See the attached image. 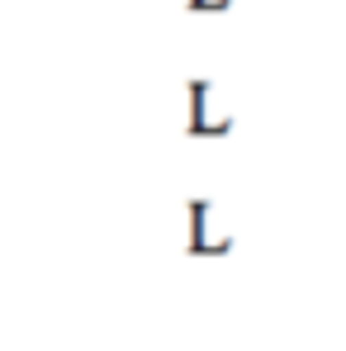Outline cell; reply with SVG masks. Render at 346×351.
<instances>
[{
  "label": "cell",
  "mask_w": 346,
  "mask_h": 351,
  "mask_svg": "<svg viewBox=\"0 0 346 351\" xmlns=\"http://www.w3.org/2000/svg\"><path fill=\"white\" fill-rule=\"evenodd\" d=\"M185 219H190V242H185L190 256H228L232 252V237L214 228V199H190Z\"/></svg>",
  "instance_id": "cell-1"
},
{
  "label": "cell",
  "mask_w": 346,
  "mask_h": 351,
  "mask_svg": "<svg viewBox=\"0 0 346 351\" xmlns=\"http://www.w3.org/2000/svg\"><path fill=\"white\" fill-rule=\"evenodd\" d=\"M185 90H190V119H185V133H190V138H228V133H232V119L209 110L214 86L195 76V81H185Z\"/></svg>",
  "instance_id": "cell-2"
},
{
  "label": "cell",
  "mask_w": 346,
  "mask_h": 351,
  "mask_svg": "<svg viewBox=\"0 0 346 351\" xmlns=\"http://www.w3.org/2000/svg\"><path fill=\"white\" fill-rule=\"evenodd\" d=\"M185 5H190L195 14H223V10H228L232 0H185Z\"/></svg>",
  "instance_id": "cell-3"
}]
</instances>
